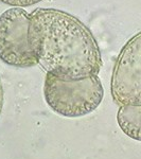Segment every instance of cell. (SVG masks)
Listing matches in <instances>:
<instances>
[{"instance_id":"cell-1","label":"cell","mask_w":141,"mask_h":159,"mask_svg":"<svg viewBox=\"0 0 141 159\" xmlns=\"http://www.w3.org/2000/svg\"><path fill=\"white\" fill-rule=\"evenodd\" d=\"M29 40L38 65L61 80L98 75L101 51L91 31L75 16L56 9L30 14Z\"/></svg>"},{"instance_id":"cell-2","label":"cell","mask_w":141,"mask_h":159,"mask_svg":"<svg viewBox=\"0 0 141 159\" xmlns=\"http://www.w3.org/2000/svg\"><path fill=\"white\" fill-rule=\"evenodd\" d=\"M43 96L54 112L68 118L83 117L101 104L104 89L98 75L81 80H61L47 73Z\"/></svg>"},{"instance_id":"cell-3","label":"cell","mask_w":141,"mask_h":159,"mask_svg":"<svg viewBox=\"0 0 141 159\" xmlns=\"http://www.w3.org/2000/svg\"><path fill=\"white\" fill-rule=\"evenodd\" d=\"M30 14L12 7L0 15V60L15 68L38 65L29 40Z\"/></svg>"},{"instance_id":"cell-4","label":"cell","mask_w":141,"mask_h":159,"mask_svg":"<svg viewBox=\"0 0 141 159\" xmlns=\"http://www.w3.org/2000/svg\"><path fill=\"white\" fill-rule=\"evenodd\" d=\"M111 91L119 105H141V32L122 48L112 71Z\"/></svg>"},{"instance_id":"cell-5","label":"cell","mask_w":141,"mask_h":159,"mask_svg":"<svg viewBox=\"0 0 141 159\" xmlns=\"http://www.w3.org/2000/svg\"><path fill=\"white\" fill-rule=\"evenodd\" d=\"M117 121L125 135L141 141V105H120Z\"/></svg>"},{"instance_id":"cell-6","label":"cell","mask_w":141,"mask_h":159,"mask_svg":"<svg viewBox=\"0 0 141 159\" xmlns=\"http://www.w3.org/2000/svg\"><path fill=\"white\" fill-rule=\"evenodd\" d=\"M0 1L13 7H25L36 4L43 0H0Z\"/></svg>"},{"instance_id":"cell-7","label":"cell","mask_w":141,"mask_h":159,"mask_svg":"<svg viewBox=\"0 0 141 159\" xmlns=\"http://www.w3.org/2000/svg\"><path fill=\"white\" fill-rule=\"evenodd\" d=\"M2 104H3V90H2L1 82H0V114H1Z\"/></svg>"}]
</instances>
